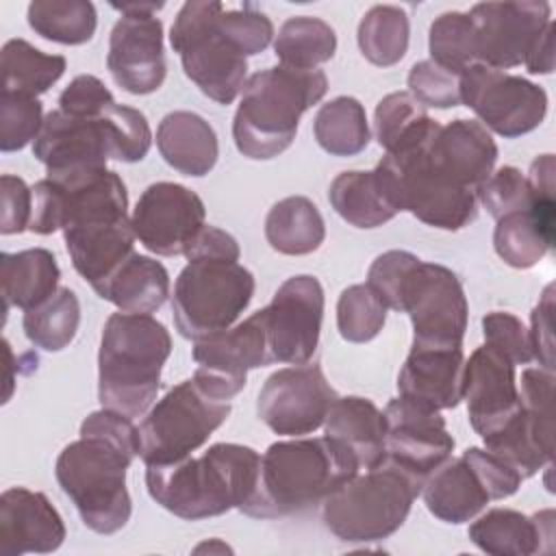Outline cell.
Returning a JSON list of instances; mask_svg holds the SVG:
<instances>
[{
  "mask_svg": "<svg viewBox=\"0 0 556 556\" xmlns=\"http://www.w3.org/2000/svg\"><path fill=\"white\" fill-rule=\"evenodd\" d=\"M113 104H115L113 93L93 74L76 76L59 96V111L67 115L93 117V115H102Z\"/></svg>",
  "mask_w": 556,
  "mask_h": 556,
  "instance_id": "obj_51",
  "label": "cell"
},
{
  "mask_svg": "<svg viewBox=\"0 0 556 556\" xmlns=\"http://www.w3.org/2000/svg\"><path fill=\"white\" fill-rule=\"evenodd\" d=\"M426 154L441 174L478 193L495 167L497 146L480 122L458 117L432 132Z\"/></svg>",
  "mask_w": 556,
  "mask_h": 556,
  "instance_id": "obj_23",
  "label": "cell"
},
{
  "mask_svg": "<svg viewBox=\"0 0 556 556\" xmlns=\"http://www.w3.org/2000/svg\"><path fill=\"white\" fill-rule=\"evenodd\" d=\"M202 198L178 182H152L139 195L130 224L139 243L156 256H180L206 226Z\"/></svg>",
  "mask_w": 556,
  "mask_h": 556,
  "instance_id": "obj_17",
  "label": "cell"
},
{
  "mask_svg": "<svg viewBox=\"0 0 556 556\" xmlns=\"http://www.w3.org/2000/svg\"><path fill=\"white\" fill-rule=\"evenodd\" d=\"M421 486V480L384 460L356 473L324 500V523L345 543L389 539L406 521Z\"/></svg>",
  "mask_w": 556,
  "mask_h": 556,
  "instance_id": "obj_8",
  "label": "cell"
},
{
  "mask_svg": "<svg viewBox=\"0 0 556 556\" xmlns=\"http://www.w3.org/2000/svg\"><path fill=\"white\" fill-rule=\"evenodd\" d=\"M152 146V130L139 109L113 104L102 115H67L59 109L43 119L33 141V154L48 174L106 167L109 159L122 163L143 161Z\"/></svg>",
  "mask_w": 556,
  "mask_h": 556,
  "instance_id": "obj_7",
  "label": "cell"
},
{
  "mask_svg": "<svg viewBox=\"0 0 556 556\" xmlns=\"http://www.w3.org/2000/svg\"><path fill=\"white\" fill-rule=\"evenodd\" d=\"M387 321V306L365 285H350L337 302V328L350 343H367L376 339Z\"/></svg>",
  "mask_w": 556,
  "mask_h": 556,
  "instance_id": "obj_43",
  "label": "cell"
},
{
  "mask_svg": "<svg viewBox=\"0 0 556 556\" xmlns=\"http://www.w3.org/2000/svg\"><path fill=\"white\" fill-rule=\"evenodd\" d=\"M397 313L410 317L413 343L463 348L469 304L450 267L419 258L402 282Z\"/></svg>",
  "mask_w": 556,
  "mask_h": 556,
  "instance_id": "obj_12",
  "label": "cell"
},
{
  "mask_svg": "<svg viewBox=\"0 0 556 556\" xmlns=\"http://www.w3.org/2000/svg\"><path fill=\"white\" fill-rule=\"evenodd\" d=\"M156 148L163 161L185 176H206L219 156L213 126L193 111H172L156 128Z\"/></svg>",
  "mask_w": 556,
  "mask_h": 556,
  "instance_id": "obj_27",
  "label": "cell"
},
{
  "mask_svg": "<svg viewBox=\"0 0 556 556\" xmlns=\"http://www.w3.org/2000/svg\"><path fill=\"white\" fill-rule=\"evenodd\" d=\"M463 458L471 465L491 500H506L515 495L523 482V476L510 463L486 447H467Z\"/></svg>",
  "mask_w": 556,
  "mask_h": 556,
  "instance_id": "obj_49",
  "label": "cell"
},
{
  "mask_svg": "<svg viewBox=\"0 0 556 556\" xmlns=\"http://www.w3.org/2000/svg\"><path fill=\"white\" fill-rule=\"evenodd\" d=\"M172 354L169 330L143 313H113L100 339L98 400L104 408L143 415L156 400L161 371Z\"/></svg>",
  "mask_w": 556,
  "mask_h": 556,
  "instance_id": "obj_5",
  "label": "cell"
},
{
  "mask_svg": "<svg viewBox=\"0 0 556 556\" xmlns=\"http://www.w3.org/2000/svg\"><path fill=\"white\" fill-rule=\"evenodd\" d=\"M471 543L493 556H532L554 552V510L523 515L513 508H491L467 530Z\"/></svg>",
  "mask_w": 556,
  "mask_h": 556,
  "instance_id": "obj_25",
  "label": "cell"
},
{
  "mask_svg": "<svg viewBox=\"0 0 556 556\" xmlns=\"http://www.w3.org/2000/svg\"><path fill=\"white\" fill-rule=\"evenodd\" d=\"M63 239L74 269L96 287L135 252L137 237L130 217H124L70 226Z\"/></svg>",
  "mask_w": 556,
  "mask_h": 556,
  "instance_id": "obj_26",
  "label": "cell"
},
{
  "mask_svg": "<svg viewBox=\"0 0 556 556\" xmlns=\"http://www.w3.org/2000/svg\"><path fill=\"white\" fill-rule=\"evenodd\" d=\"M408 35L410 26L404 9L395 4H376L363 15L356 41L369 63L391 67L404 59L408 50Z\"/></svg>",
  "mask_w": 556,
  "mask_h": 556,
  "instance_id": "obj_40",
  "label": "cell"
},
{
  "mask_svg": "<svg viewBox=\"0 0 556 556\" xmlns=\"http://www.w3.org/2000/svg\"><path fill=\"white\" fill-rule=\"evenodd\" d=\"M530 348L532 361L539 367L554 371V285L549 282L530 315Z\"/></svg>",
  "mask_w": 556,
  "mask_h": 556,
  "instance_id": "obj_53",
  "label": "cell"
},
{
  "mask_svg": "<svg viewBox=\"0 0 556 556\" xmlns=\"http://www.w3.org/2000/svg\"><path fill=\"white\" fill-rule=\"evenodd\" d=\"M265 237L276 252L304 256L324 243V217L306 195H289L269 208L265 217Z\"/></svg>",
  "mask_w": 556,
  "mask_h": 556,
  "instance_id": "obj_32",
  "label": "cell"
},
{
  "mask_svg": "<svg viewBox=\"0 0 556 556\" xmlns=\"http://www.w3.org/2000/svg\"><path fill=\"white\" fill-rule=\"evenodd\" d=\"M91 289L124 313L152 315L169 295V274L156 258L132 252Z\"/></svg>",
  "mask_w": 556,
  "mask_h": 556,
  "instance_id": "obj_29",
  "label": "cell"
},
{
  "mask_svg": "<svg viewBox=\"0 0 556 556\" xmlns=\"http://www.w3.org/2000/svg\"><path fill=\"white\" fill-rule=\"evenodd\" d=\"M193 552H198V554H200V552H208V554H211V552H232V549H230L226 543H222L219 539H213V541L200 543Z\"/></svg>",
  "mask_w": 556,
  "mask_h": 556,
  "instance_id": "obj_57",
  "label": "cell"
},
{
  "mask_svg": "<svg viewBox=\"0 0 556 556\" xmlns=\"http://www.w3.org/2000/svg\"><path fill=\"white\" fill-rule=\"evenodd\" d=\"M334 52L337 35L332 26L313 15L289 17L274 39V54L280 65L295 70H317V65L330 61Z\"/></svg>",
  "mask_w": 556,
  "mask_h": 556,
  "instance_id": "obj_37",
  "label": "cell"
},
{
  "mask_svg": "<svg viewBox=\"0 0 556 556\" xmlns=\"http://www.w3.org/2000/svg\"><path fill=\"white\" fill-rule=\"evenodd\" d=\"M195 374L191 376L208 395L228 402L243 387L250 369L271 365L258 311L248 319L193 341Z\"/></svg>",
  "mask_w": 556,
  "mask_h": 556,
  "instance_id": "obj_16",
  "label": "cell"
},
{
  "mask_svg": "<svg viewBox=\"0 0 556 556\" xmlns=\"http://www.w3.org/2000/svg\"><path fill=\"white\" fill-rule=\"evenodd\" d=\"M428 48L432 56L430 61L460 76L467 67L478 63L476 30H473L471 17L460 11L441 13L430 24Z\"/></svg>",
  "mask_w": 556,
  "mask_h": 556,
  "instance_id": "obj_42",
  "label": "cell"
},
{
  "mask_svg": "<svg viewBox=\"0 0 556 556\" xmlns=\"http://www.w3.org/2000/svg\"><path fill=\"white\" fill-rule=\"evenodd\" d=\"M271 37V20L252 2L239 9L217 0L185 2L169 30L187 78L217 104L237 100L248 80V56L263 52Z\"/></svg>",
  "mask_w": 556,
  "mask_h": 556,
  "instance_id": "obj_1",
  "label": "cell"
},
{
  "mask_svg": "<svg viewBox=\"0 0 556 556\" xmlns=\"http://www.w3.org/2000/svg\"><path fill=\"white\" fill-rule=\"evenodd\" d=\"M172 293L176 330L198 341L235 326L254 295V276L239 258L224 254H189Z\"/></svg>",
  "mask_w": 556,
  "mask_h": 556,
  "instance_id": "obj_9",
  "label": "cell"
},
{
  "mask_svg": "<svg viewBox=\"0 0 556 556\" xmlns=\"http://www.w3.org/2000/svg\"><path fill=\"white\" fill-rule=\"evenodd\" d=\"M460 76L447 72L434 61H419L408 72V93L421 106L450 109L460 104Z\"/></svg>",
  "mask_w": 556,
  "mask_h": 556,
  "instance_id": "obj_46",
  "label": "cell"
},
{
  "mask_svg": "<svg viewBox=\"0 0 556 556\" xmlns=\"http://www.w3.org/2000/svg\"><path fill=\"white\" fill-rule=\"evenodd\" d=\"M460 104L469 106L480 124L506 139L539 128L547 115V93L523 76L476 63L460 74Z\"/></svg>",
  "mask_w": 556,
  "mask_h": 556,
  "instance_id": "obj_13",
  "label": "cell"
},
{
  "mask_svg": "<svg viewBox=\"0 0 556 556\" xmlns=\"http://www.w3.org/2000/svg\"><path fill=\"white\" fill-rule=\"evenodd\" d=\"M530 74H552L554 72V22H549L543 33L536 37L526 61Z\"/></svg>",
  "mask_w": 556,
  "mask_h": 556,
  "instance_id": "obj_55",
  "label": "cell"
},
{
  "mask_svg": "<svg viewBox=\"0 0 556 556\" xmlns=\"http://www.w3.org/2000/svg\"><path fill=\"white\" fill-rule=\"evenodd\" d=\"M0 67L2 91L37 98L63 76L67 61L63 54H46L17 37L2 46Z\"/></svg>",
  "mask_w": 556,
  "mask_h": 556,
  "instance_id": "obj_34",
  "label": "cell"
},
{
  "mask_svg": "<svg viewBox=\"0 0 556 556\" xmlns=\"http://www.w3.org/2000/svg\"><path fill=\"white\" fill-rule=\"evenodd\" d=\"M106 67L115 85L132 96L156 91L167 76L163 22L152 13L122 15L109 37Z\"/></svg>",
  "mask_w": 556,
  "mask_h": 556,
  "instance_id": "obj_20",
  "label": "cell"
},
{
  "mask_svg": "<svg viewBox=\"0 0 556 556\" xmlns=\"http://www.w3.org/2000/svg\"><path fill=\"white\" fill-rule=\"evenodd\" d=\"M476 30L478 63L510 70L526 61L543 28L552 22L549 2H478L467 13Z\"/></svg>",
  "mask_w": 556,
  "mask_h": 556,
  "instance_id": "obj_19",
  "label": "cell"
},
{
  "mask_svg": "<svg viewBox=\"0 0 556 556\" xmlns=\"http://www.w3.org/2000/svg\"><path fill=\"white\" fill-rule=\"evenodd\" d=\"M495 222L493 248L497 256L515 269L534 267L554 248L556 235L545 230L530 208L502 215Z\"/></svg>",
  "mask_w": 556,
  "mask_h": 556,
  "instance_id": "obj_41",
  "label": "cell"
},
{
  "mask_svg": "<svg viewBox=\"0 0 556 556\" xmlns=\"http://www.w3.org/2000/svg\"><path fill=\"white\" fill-rule=\"evenodd\" d=\"M476 198L495 219L515 211L530 208L528 180L513 165H504L497 172H491V176L480 185Z\"/></svg>",
  "mask_w": 556,
  "mask_h": 556,
  "instance_id": "obj_45",
  "label": "cell"
},
{
  "mask_svg": "<svg viewBox=\"0 0 556 556\" xmlns=\"http://www.w3.org/2000/svg\"><path fill=\"white\" fill-rule=\"evenodd\" d=\"M439 126L408 91L384 96L374 111V132L384 154L406 150L426 139Z\"/></svg>",
  "mask_w": 556,
  "mask_h": 556,
  "instance_id": "obj_36",
  "label": "cell"
},
{
  "mask_svg": "<svg viewBox=\"0 0 556 556\" xmlns=\"http://www.w3.org/2000/svg\"><path fill=\"white\" fill-rule=\"evenodd\" d=\"M463 348L413 343L397 374L400 397L432 410L456 408L463 400Z\"/></svg>",
  "mask_w": 556,
  "mask_h": 556,
  "instance_id": "obj_24",
  "label": "cell"
},
{
  "mask_svg": "<svg viewBox=\"0 0 556 556\" xmlns=\"http://www.w3.org/2000/svg\"><path fill=\"white\" fill-rule=\"evenodd\" d=\"M337 397L317 363L291 365L265 380L256 397V415L276 434L304 437L324 426Z\"/></svg>",
  "mask_w": 556,
  "mask_h": 556,
  "instance_id": "obj_15",
  "label": "cell"
},
{
  "mask_svg": "<svg viewBox=\"0 0 556 556\" xmlns=\"http://www.w3.org/2000/svg\"><path fill=\"white\" fill-rule=\"evenodd\" d=\"M26 17L39 37L63 46L91 41L98 26L96 7L89 0H35Z\"/></svg>",
  "mask_w": 556,
  "mask_h": 556,
  "instance_id": "obj_38",
  "label": "cell"
},
{
  "mask_svg": "<svg viewBox=\"0 0 556 556\" xmlns=\"http://www.w3.org/2000/svg\"><path fill=\"white\" fill-rule=\"evenodd\" d=\"M463 400L473 432L493 434L521 408L515 365L489 345L476 348L465 361Z\"/></svg>",
  "mask_w": 556,
  "mask_h": 556,
  "instance_id": "obj_21",
  "label": "cell"
},
{
  "mask_svg": "<svg viewBox=\"0 0 556 556\" xmlns=\"http://www.w3.org/2000/svg\"><path fill=\"white\" fill-rule=\"evenodd\" d=\"M328 91L321 70L274 65L252 74L232 119L237 150L254 161L282 154L295 139L300 117Z\"/></svg>",
  "mask_w": 556,
  "mask_h": 556,
  "instance_id": "obj_6",
  "label": "cell"
},
{
  "mask_svg": "<svg viewBox=\"0 0 556 556\" xmlns=\"http://www.w3.org/2000/svg\"><path fill=\"white\" fill-rule=\"evenodd\" d=\"M139 456V430L124 413L100 408L80 424V439L67 443L54 465L63 493L83 523L98 534L119 532L132 513L126 471Z\"/></svg>",
  "mask_w": 556,
  "mask_h": 556,
  "instance_id": "obj_2",
  "label": "cell"
},
{
  "mask_svg": "<svg viewBox=\"0 0 556 556\" xmlns=\"http://www.w3.org/2000/svg\"><path fill=\"white\" fill-rule=\"evenodd\" d=\"M530 189V204H556L554 202V154H541L532 161L526 176Z\"/></svg>",
  "mask_w": 556,
  "mask_h": 556,
  "instance_id": "obj_54",
  "label": "cell"
},
{
  "mask_svg": "<svg viewBox=\"0 0 556 556\" xmlns=\"http://www.w3.org/2000/svg\"><path fill=\"white\" fill-rule=\"evenodd\" d=\"M43 106L33 96L2 91L0 98V150L17 152L37 139L43 126Z\"/></svg>",
  "mask_w": 556,
  "mask_h": 556,
  "instance_id": "obj_44",
  "label": "cell"
},
{
  "mask_svg": "<svg viewBox=\"0 0 556 556\" xmlns=\"http://www.w3.org/2000/svg\"><path fill=\"white\" fill-rule=\"evenodd\" d=\"M33 217V189L13 174L0 176V232L17 235L28 230Z\"/></svg>",
  "mask_w": 556,
  "mask_h": 556,
  "instance_id": "obj_52",
  "label": "cell"
},
{
  "mask_svg": "<svg viewBox=\"0 0 556 556\" xmlns=\"http://www.w3.org/2000/svg\"><path fill=\"white\" fill-rule=\"evenodd\" d=\"M328 200L334 213L354 228H378L397 215L374 169L341 172L330 182Z\"/></svg>",
  "mask_w": 556,
  "mask_h": 556,
  "instance_id": "obj_33",
  "label": "cell"
},
{
  "mask_svg": "<svg viewBox=\"0 0 556 556\" xmlns=\"http://www.w3.org/2000/svg\"><path fill=\"white\" fill-rule=\"evenodd\" d=\"M80 324V302L70 287H59L54 295H50L39 306L24 311L22 328L26 339L46 352L65 350Z\"/></svg>",
  "mask_w": 556,
  "mask_h": 556,
  "instance_id": "obj_39",
  "label": "cell"
},
{
  "mask_svg": "<svg viewBox=\"0 0 556 556\" xmlns=\"http://www.w3.org/2000/svg\"><path fill=\"white\" fill-rule=\"evenodd\" d=\"M128 217V191L117 172L83 167L48 174L33 187L28 230L52 235L70 226Z\"/></svg>",
  "mask_w": 556,
  "mask_h": 556,
  "instance_id": "obj_11",
  "label": "cell"
},
{
  "mask_svg": "<svg viewBox=\"0 0 556 556\" xmlns=\"http://www.w3.org/2000/svg\"><path fill=\"white\" fill-rule=\"evenodd\" d=\"M313 132L319 148L332 156L361 154L371 139L365 106L352 96H337L321 104Z\"/></svg>",
  "mask_w": 556,
  "mask_h": 556,
  "instance_id": "obj_35",
  "label": "cell"
},
{
  "mask_svg": "<svg viewBox=\"0 0 556 556\" xmlns=\"http://www.w3.org/2000/svg\"><path fill=\"white\" fill-rule=\"evenodd\" d=\"M421 495L430 515L454 526L471 521L491 502L486 489L463 454L454 460H445L432 471L421 486Z\"/></svg>",
  "mask_w": 556,
  "mask_h": 556,
  "instance_id": "obj_30",
  "label": "cell"
},
{
  "mask_svg": "<svg viewBox=\"0 0 556 556\" xmlns=\"http://www.w3.org/2000/svg\"><path fill=\"white\" fill-rule=\"evenodd\" d=\"M517 389L521 408L539 424L545 434L554 437V371H547L543 367H526L521 371Z\"/></svg>",
  "mask_w": 556,
  "mask_h": 556,
  "instance_id": "obj_50",
  "label": "cell"
},
{
  "mask_svg": "<svg viewBox=\"0 0 556 556\" xmlns=\"http://www.w3.org/2000/svg\"><path fill=\"white\" fill-rule=\"evenodd\" d=\"M230 402L215 400L193 378L172 387L139 424V458L148 465L178 463L228 419Z\"/></svg>",
  "mask_w": 556,
  "mask_h": 556,
  "instance_id": "obj_10",
  "label": "cell"
},
{
  "mask_svg": "<svg viewBox=\"0 0 556 556\" xmlns=\"http://www.w3.org/2000/svg\"><path fill=\"white\" fill-rule=\"evenodd\" d=\"M484 345L508 358L515 367L532 363L530 334L526 324L508 311H491L482 317Z\"/></svg>",
  "mask_w": 556,
  "mask_h": 556,
  "instance_id": "obj_47",
  "label": "cell"
},
{
  "mask_svg": "<svg viewBox=\"0 0 556 556\" xmlns=\"http://www.w3.org/2000/svg\"><path fill=\"white\" fill-rule=\"evenodd\" d=\"M61 269L56 256L46 248L0 254V285L4 311L11 306L30 311L59 289Z\"/></svg>",
  "mask_w": 556,
  "mask_h": 556,
  "instance_id": "obj_31",
  "label": "cell"
},
{
  "mask_svg": "<svg viewBox=\"0 0 556 556\" xmlns=\"http://www.w3.org/2000/svg\"><path fill=\"white\" fill-rule=\"evenodd\" d=\"M358 469L356 456L328 434L276 441L261 456L254 493L239 510L254 519L300 515L324 504Z\"/></svg>",
  "mask_w": 556,
  "mask_h": 556,
  "instance_id": "obj_3",
  "label": "cell"
},
{
  "mask_svg": "<svg viewBox=\"0 0 556 556\" xmlns=\"http://www.w3.org/2000/svg\"><path fill=\"white\" fill-rule=\"evenodd\" d=\"M324 430L356 456L361 469H374L387 460L384 415L369 397H337L326 415Z\"/></svg>",
  "mask_w": 556,
  "mask_h": 556,
  "instance_id": "obj_28",
  "label": "cell"
},
{
  "mask_svg": "<svg viewBox=\"0 0 556 556\" xmlns=\"http://www.w3.org/2000/svg\"><path fill=\"white\" fill-rule=\"evenodd\" d=\"M261 454L241 443H215L202 456L148 465L150 497L172 515L200 521L241 508L254 493Z\"/></svg>",
  "mask_w": 556,
  "mask_h": 556,
  "instance_id": "obj_4",
  "label": "cell"
},
{
  "mask_svg": "<svg viewBox=\"0 0 556 556\" xmlns=\"http://www.w3.org/2000/svg\"><path fill=\"white\" fill-rule=\"evenodd\" d=\"M269 361L304 365L319 345L324 319V287L315 276L300 274L287 278L271 302L258 311Z\"/></svg>",
  "mask_w": 556,
  "mask_h": 556,
  "instance_id": "obj_14",
  "label": "cell"
},
{
  "mask_svg": "<svg viewBox=\"0 0 556 556\" xmlns=\"http://www.w3.org/2000/svg\"><path fill=\"white\" fill-rule=\"evenodd\" d=\"M111 7L115 11H119L122 15H126V13H152V15H156V11H161L165 4L163 2H122V4L111 2Z\"/></svg>",
  "mask_w": 556,
  "mask_h": 556,
  "instance_id": "obj_56",
  "label": "cell"
},
{
  "mask_svg": "<svg viewBox=\"0 0 556 556\" xmlns=\"http://www.w3.org/2000/svg\"><path fill=\"white\" fill-rule=\"evenodd\" d=\"M387 460L426 482L454 452V437L447 432L439 410L415 404L406 397L391 400L384 410Z\"/></svg>",
  "mask_w": 556,
  "mask_h": 556,
  "instance_id": "obj_18",
  "label": "cell"
},
{
  "mask_svg": "<svg viewBox=\"0 0 556 556\" xmlns=\"http://www.w3.org/2000/svg\"><path fill=\"white\" fill-rule=\"evenodd\" d=\"M65 523L50 500L26 486L0 495V556L50 554L65 541Z\"/></svg>",
  "mask_w": 556,
  "mask_h": 556,
  "instance_id": "obj_22",
  "label": "cell"
},
{
  "mask_svg": "<svg viewBox=\"0 0 556 556\" xmlns=\"http://www.w3.org/2000/svg\"><path fill=\"white\" fill-rule=\"evenodd\" d=\"M419 261L413 252L406 250H389L374 258L367 271V287L382 300V304L391 311H397V298L406 274Z\"/></svg>",
  "mask_w": 556,
  "mask_h": 556,
  "instance_id": "obj_48",
  "label": "cell"
}]
</instances>
